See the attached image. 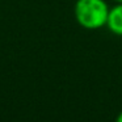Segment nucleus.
<instances>
[{
    "instance_id": "obj_1",
    "label": "nucleus",
    "mask_w": 122,
    "mask_h": 122,
    "mask_svg": "<svg viewBox=\"0 0 122 122\" xmlns=\"http://www.w3.org/2000/svg\"><path fill=\"white\" fill-rule=\"evenodd\" d=\"M110 7L105 0H76L74 16L76 22L87 30H97L106 26Z\"/></svg>"
},
{
    "instance_id": "obj_2",
    "label": "nucleus",
    "mask_w": 122,
    "mask_h": 122,
    "mask_svg": "<svg viewBox=\"0 0 122 122\" xmlns=\"http://www.w3.org/2000/svg\"><path fill=\"white\" fill-rule=\"evenodd\" d=\"M106 28L113 34L122 37V3H116L113 7H110Z\"/></svg>"
},
{
    "instance_id": "obj_3",
    "label": "nucleus",
    "mask_w": 122,
    "mask_h": 122,
    "mask_svg": "<svg viewBox=\"0 0 122 122\" xmlns=\"http://www.w3.org/2000/svg\"><path fill=\"white\" fill-rule=\"evenodd\" d=\"M116 122H122V110L118 113V116H117V118H116Z\"/></svg>"
},
{
    "instance_id": "obj_4",
    "label": "nucleus",
    "mask_w": 122,
    "mask_h": 122,
    "mask_svg": "<svg viewBox=\"0 0 122 122\" xmlns=\"http://www.w3.org/2000/svg\"><path fill=\"white\" fill-rule=\"evenodd\" d=\"M113 1H116V3H122V0H113Z\"/></svg>"
}]
</instances>
